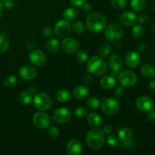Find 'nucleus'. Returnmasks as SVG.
<instances>
[{"label":"nucleus","mask_w":155,"mask_h":155,"mask_svg":"<svg viewBox=\"0 0 155 155\" xmlns=\"http://www.w3.org/2000/svg\"><path fill=\"white\" fill-rule=\"evenodd\" d=\"M106 22L105 17L99 12H92L89 14L86 20L88 30L94 33L101 32L105 27Z\"/></svg>","instance_id":"1"},{"label":"nucleus","mask_w":155,"mask_h":155,"mask_svg":"<svg viewBox=\"0 0 155 155\" xmlns=\"http://www.w3.org/2000/svg\"><path fill=\"white\" fill-rule=\"evenodd\" d=\"M86 139L89 148L93 150H98L104 145L105 137L104 132L97 127L88 132Z\"/></svg>","instance_id":"2"},{"label":"nucleus","mask_w":155,"mask_h":155,"mask_svg":"<svg viewBox=\"0 0 155 155\" xmlns=\"http://www.w3.org/2000/svg\"><path fill=\"white\" fill-rule=\"evenodd\" d=\"M86 69L92 75H103L107 72V62L100 56H93L88 61Z\"/></svg>","instance_id":"3"},{"label":"nucleus","mask_w":155,"mask_h":155,"mask_svg":"<svg viewBox=\"0 0 155 155\" xmlns=\"http://www.w3.org/2000/svg\"><path fill=\"white\" fill-rule=\"evenodd\" d=\"M33 103L35 108L40 111H45L52 105V99L48 94L41 92L35 95L33 98Z\"/></svg>","instance_id":"4"},{"label":"nucleus","mask_w":155,"mask_h":155,"mask_svg":"<svg viewBox=\"0 0 155 155\" xmlns=\"http://www.w3.org/2000/svg\"><path fill=\"white\" fill-rule=\"evenodd\" d=\"M124 28L120 24L114 23L106 27L104 30V36L110 42H117L124 36Z\"/></svg>","instance_id":"5"},{"label":"nucleus","mask_w":155,"mask_h":155,"mask_svg":"<svg viewBox=\"0 0 155 155\" xmlns=\"http://www.w3.org/2000/svg\"><path fill=\"white\" fill-rule=\"evenodd\" d=\"M138 77L136 73L132 71H124L118 75V82L122 86L131 87L137 83Z\"/></svg>","instance_id":"6"},{"label":"nucleus","mask_w":155,"mask_h":155,"mask_svg":"<svg viewBox=\"0 0 155 155\" xmlns=\"http://www.w3.org/2000/svg\"><path fill=\"white\" fill-rule=\"evenodd\" d=\"M100 105L103 112L107 115L115 114L120 108V104L119 101L113 98H104L102 100Z\"/></svg>","instance_id":"7"},{"label":"nucleus","mask_w":155,"mask_h":155,"mask_svg":"<svg viewBox=\"0 0 155 155\" xmlns=\"http://www.w3.org/2000/svg\"><path fill=\"white\" fill-rule=\"evenodd\" d=\"M51 118L48 114L43 111L36 113L33 117V124L36 128L45 129L50 125Z\"/></svg>","instance_id":"8"},{"label":"nucleus","mask_w":155,"mask_h":155,"mask_svg":"<svg viewBox=\"0 0 155 155\" xmlns=\"http://www.w3.org/2000/svg\"><path fill=\"white\" fill-rule=\"evenodd\" d=\"M52 118L56 124H64L71 120V113L68 108L59 107L53 112Z\"/></svg>","instance_id":"9"},{"label":"nucleus","mask_w":155,"mask_h":155,"mask_svg":"<svg viewBox=\"0 0 155 155\" xmlns=\"http://www.w3.org/2000/svg\"><path fill=\"white\" fill-rule=\"evenodd\" d=\"M71 30V25L67 20H60L54 26V34L60 38L66 37L70 34Z\"/></svg>","instance_id":"10"},{"label":"nucleus","mask_w":155,"mask_h":155,"mask_svg":"<svg viewBox=\"0 0 155 155\" xmlns=\"http://www.w3.org/2000/svg\"><path fill=\"white\" fill-rule=\"evenodd\" d=\"M62 49L68 54H73L77 52L80 48V43L75 39L71 37L65 38L61 43Z\"/></svg>","instance_id":"11"},{"label":"nucleus","mask_w":155,"mask_h":155,"mask_svg":"<svg viewBox=\"0 0 155 155\" xmlns=\"http://www.w3.org/2000/svg\"><path fill=\"white\" fill-rule=\"evenodd\" d=\"M30 61L35 66L42 67L46 63V56L41 50L35 49L30 52Z\"/></svg>","instance_id":"12"},{"label":"nucleus","mask_w":155,"mask_h":155,"mask_svg":"<svg viewBox=\"0 0 155 155\" xmlns=\"http://www.w3.org/2000/svg\"><path fill=\"white\" fill-rule=\"evenodd\" d=\"M136 107L140 111L147 112L153 108V107H154V101L149 97H139L136 101Z\"/></svg>","instance_id":"13"},{"label":"nucleus","mask_w":155,"mask_h":155,"mask_svg":"<svg viewBox=\"0 0 155 155\" xmlns=\"http://www.w3.org/2000/svg\"><path fill=\"white\" fill-rule=\"evenodd\" d=\"M18 74H19V77L22 80L30 81L36 77V71L33 67L30 65H24L20 68Z\"/></svg>","instance_id":"14"},{"label":"nucleus","mask_w":155,"mask_h":155,"mask_svg":"<svg viewBox=\"0 0 155 155\" xmlns=\"http://www.w3.org/2000/svg\"><path fill=\"white\" fill-rule=\"evenodd\" d=\"M119 21L125 27H132L137 22V16L132 12H126L120 16Z\"/></svg>","instance_id":"15"},{"label":"nucleus","mask_w":155,"mask_h":155,"mask_svg":"<svg viewBox=\"0 0 155 155\" xmlns=\"http://www.w3.org/2000/svg\"><path fill=\"white\" fill-rule=\"evenodd\" d=\"M67 152L69 155H80L83 152V145L80 141L73 139L67 145Z\"/></svg>","instance_id":"16"},{"label":"nucleus","mask_w":155,"mask_h":155,"mask_svg":"<svg viewBox=\"0 0 155 155\" xmlns=\"http://www.w3.org/2000/svg\"><path fill=\"white\" fill-rule=\"evenodd\" d=\"M125 61L127 66L132 68H137L141 62V57L138 52L131 51L127 53L125 58Z\"/></svg>","instance_id":"17"},{"label":"nucleus","mask_w":155,"mask_h":155,"mask_svg":"<svg viewBox=\"0 0 155 155\" xmlns=\"http://www.w3.org/2000/svg\"><path fill=\"white\" fill-rule=\"evenodd\" d=\"M108 64L113 72H119L124 67V62L120 55L116 54H111L108 58Z\"/></svg>","instance_id":"18"},{"label":"nucleus","mask_w":155,"mask_h":155,"mask_svg":"<svg viewBox=\"0 0 155 155\" xmlns=\"http://www.w3.org/2000/svg\"><path fill=\"white\" fill-rule=\"evenodd\" d=\"M89 95V89L86 86H76L73 90V95L76 99L83 100Z\"/></svg>","instance_id":"19"},{"label":"nucleus","mask_w":155,"mask_h":155,"mask_svg":"<svg viewBox=\"0 0 155 155\" xmlns=\"http://www.w3.org/2000/svg\"><path fill=\"white\" fill-rule=\"evenodd\" d=\"M87 123L90 127H94V128L99 127L102 124L101 117L98 114L92 112L87 115Z\"/></svg>","instance_id":"20"},{"label":"nucleus","mask_w":155,"mask_h":155,"mask_svg":"<svg viewBox=\"0 0 155 155\" xmlns=\"http://www.w3.org/2000/svg\"><path fill=\"white\" fill-rule=\"evenodd\" d=\"M100 84L104 89H112L116 86L117 81L112 76H104L100 80Z\"/></svg>","instance_id":"21"},{"label":"nucleus","mask_w":155,"mask_h":155,"mask_svg":"<svg viewBox=\"0 0 155 155\" xmlns=\"http://www.w3.org/2000/svg\"><path fill=\"white\" fill-rule=\"evenodd\" d=\"M141 73L145 78H154L155 77V68L150 64H145L141 68Z\"/></svg>","instance_id":"22"},{"label":"nucleus","mask_w":155,"mask_h":155,"mask_svg":"<svg viewBox=\"0 0 155 155\" xmlns=\"http://www.w3.org/2000/svg\"><path fill=\"white\" fill-rule=\"evenodd\" d=\"M55 98L58 101L61 103L67 102L71 98V93L66 89H61L56 92Z\"/></svg>","instance_id":"23"},{"label":"nucleus","mask_w":155,"mask_h":155,"mask_svg":"<svg viewBox=\"0 0 155 155\" xmlns=\"http://www.w3.org/2000/svg\"><path fill=\"white\" fill-rule=\"evenodd\" d=\"M9 43H10V41L7 34L0 31V54H2L7 51Z\"/></svg>","instance_id":"24"},{"label":"nucleus","mask_w":155,"mask_h":155,"mask_svg":"<svg viewBox=\"0 0 155 155\" xmlns=\"http://www.w3.org/2000/svg\"><path fill=\"white\" fill-rule=\"evenodd\" d=\"M133 130L131 129L125 127V128H123L119 130L117 136L120 140H121L122 142H125V141H128L131 139L132 137H133Z\"/></svg>","instance_id":"25"},{"label":"nucleus","mask_w":155,"mask_h":155,"mask_svg":"<svg viewBox=\"0 0 155 155\" xmlns=\"http://www.w3.org/2000/svg\"><path fill=\"white\" fill-rule=\"evenodd\" d=\"M79 15V12L75 8L70 7L65 9L63 12V17L67 21H72L74 20Z\"/></svg>","instance_id":"26"},{"label":"nucleus","mask_w":155,"mask_h":155,"mask_svg":"<svg viewBox=\"0 0 155 155\" xmlns=\"http://www.w3.org/2000/svg\"><path fill=\"white\" fill-rule=\"evenodd\" d=\"M46 49L51 54H55L59 49V42L57 39H51L46 43Z\"/></svg>","instance_id":"27"},{"label":"nucleus","mask_w":155,"mask_h":155,"mask_svg":"<svg viewBox=\"0 0 155 155\" xmlns=\"http://www.w3.org/2000/svg\"><path fill=\"white\" fill-rule=\"evenodd\" d=\"M111 51V46L107 42H104V43L101 44L98 48V54L101 57H105L107 56Z\"/></svg>","instance_id":"28"},{"label":"nucleus","mask_w":155,"mask_h":155,"mask_svg":"<svg viewBox=\"0 0 155 155\" xmlns=\"http://www.w3.org/2000/svg\"><path fill=\"white\" fill-rule=\"evenodd\" d=\"M145 33V27L142 24H136L132 29V34L136 38H141Z\"/></svg>","instance_id":"29"},{"label":"nucleus","mask_w":155,"mask_h":155,"mask_svg":"<svg viewBox=\"0 0 155 155\" xmlns=\"http://www.w3.org/2000/svg\"><path fill=\"white\" fill-rule=\"evenodd\" d=\"M19 101L23 104H29L33 101V97L29 92H22L18 97Z\"/></svg>","instance_id":"30"},{"label":"nucleus","mask_w":155,"mask_h":155,"mask_svg":"<svg viewBox=\"0 0 155 155\" xmlns=\"http://www.w3.org/2000/svg\"><path fill=\"white\" fill-rule=\"evenodd\" d=\"M131 7L136 12H142L145 8V0H131Z\"/></svg>","instance_id":"31"},{"label":"nucleus","mask_w":155,"mask_h":155,"mask_svg":"<svg viewBox=\"0 0 155 155\" xmlns=\"http://www.w3.org/2000/svg\"><path fill=\"white\" fill-rule=\"evenodd\" d=\"M100 100L95 97H91L86 101V105L91 110H96L100 107Z\"/></svg>","instance_id":"32"},{"label":"nucleus","mask_w":155,"mask_h":155,"mask_svg":"<svg viewBox=\"0 0 155 155\" xmlns=\"http://www.w3.org/2000/svg\"><path fill=\"white\" fill-rule=\"evenodd\" d=\"M112 7L116 10H123L127 6V0H110Z\"/></svg>","instance_id":"33"},{"label":"nucleus","mask_w":155,"mask_h":155,"mask_svg":"<svg viewBox=\"0 0 155 155\" xmlns=\"http://www.w3.org/2000/svg\"><path fill=\"white\" fill-rule=\"evenodd\" d=\"M4 86L7 88H12L15 86L17 83V78L14 75H8L4 79Z\"/></svg>","instance_id":"34"},{"label":"nucleus","mask_w":155,"mask_h":155,"mask_svg":"<svg viewBox=\"0 0 155 155\" xmlns=\"http://www.w3.org/2000/svg\"><path fill=\"white\" fill-rule=\"evenodd\" d=\"M107 142L110 146L114 147V148H116L118 147L120 145V139L118 138L117 136L114 134L109 135L107 137Z\"/></svg>","instance_id":"35"},{"label":"nucleus","mask_w":155,"mask_h":155,"mask_svg":"<svg viewBox=\"0 0 155 155\" xmlns=\"http://www.w3.org/2000/svg\"><path fill=\"white\" fill-rule=\"evenodd\" d=\"M72 28L75 33H79V34L84 33L85 30H86V29H85L84 24H83L80 21H74L72 24Z\"/></svg>","instance_id":"36"},{"label":"nucleus","mask_w":155,"mask_h":155,"mask_svg":"<svg viewBox=\"0 0 155 155\" xmlns=\"http://www.w3.org/2000/svg\"><path fill=\"white\" fill-rule=\"evenodd\" d=\"M74 115L77 117L79 118H84L88 115V110L86 107H83V106H80V107H77L74 110Z\"/></svg>","instance_id":"37"},{"label":"nucleus","mask_w":155,"mask_h":155,"mask_svg":"<svg viewBox=\"0 0 155 155\" xmlns=\"http://www.w3.org/2000/svg\"><path fill=\"white\" fill-rule=\"evenodd\" d=\"M76 58H77V60L79 62H80V63H84V62H86L88 60V54L86 52V51H85V50H80V51H77Z\"/></svg>","instance_id":"38"},{"label":"nucleus","mask_w":155,"mask_h":155,"mask_svg":"<svg viewBox=\"0 0 155 155\" xmlns=\"http://www.w3.org/2000/svg\"><path fill=\"white\" fill-rule=\"evenodd\" d=\"M47 134L53 139H56L59 136V130L57 127H51L48 129L47 130Z\"/></svg>","instance_id":"39"},{"label":"nucleus","mask_w":155,"mask_h":155,"mask_svg":"<svg viewBox=\"0 0 155 155\" xmlns=\"http://www.w3.org/2000/svg\"><path fill=\"white\" fill-rule=\"evenodd\" d=\"M149 21V17L148 16L145 14H142V15H140L137 18V21L139 23H140L141 24H147Z\"/></svg>","instance_id":"40"},{"label":"nucleus","mask_w":155,"mask_h":155,"mask_svg":"<svg viewBox=\"0 0 155 155\" xmlns=\"http://www.w3.org/2000/svg\"><path fill=\"white\" fill-rule=\"evenodd\" d=\"M42 35H43L45 37H49V36H51V35H52L53 30L52 29H51V27H48V26H46V27H45L43 29H42Z\"/></svg>","instance_id":"41"},{"label":"nucleus","mask_w":155,"mask_h":155,"mask_svg":"<svg viewBox=\"0 0 155 155\" xmlns=\"http://www.w3.org/2000/svg\"><path fill=\"white\" fill-rule=\"evenodd\" d=\"M92 81H93V78L92 77V74H85L84 77H83V82L86 85L92 84Z\"/></svg>","instance_id":"42"},{"label":"nucleus","mask_w":155,"mask_h":155,"mask_svg":"<svg viewBox=\"0 0 155 155\" xmlns=\"http://www.w3.org/2000/svg\"><path fill=\"white\" fill-rule=\"evenodd\" d=\"M147 112H148L146 114L147 120L149 121H155V109L152 108Z\"/></svg>","instance_id":"43"},{"label":"nucleus","mask_w":155,"mask_h":155,"mask_svg":"<svg viewBox=\"0 0 155 155\" xmlns=\"http://www.w3.org/2000/svg\"><path fill=\"white\" fill-rule=\"evenodd\" d=\"M124 93H125V90L123 87H118L115 90V96L117 98H121V97L124 96Z\"/></svg>","instance_id":"44"},{"label":"nucleus","mask_w":155,"mask_h":155,"mask_svg":"<svg viewBox=\"0 0 155 155\" xmlns=\"http://www.w3.org/2000/svg\"><path fill=\"white\" fill-rule=\"evenodd\" d=\"M82 8L85 13H90L92 10V6L89 3H84L82 5Z\"/></svg>","instance_id":"45"},{"label":"nucleus","mask_w":155,"mask_h":155,"mask_svg":"<svg viewBox=\"0 0 155 155\" xmlns=\"http://www.w3.org/2000/svg\"><path fill=\"white\" fill-rule=\"evenodd\" d=\"M71 4L76 7H80L85 3L86 0H70Z\"/></svg>","instance_id":"46"},{"label":"nucleus","mask_w":155,"mask_h":155,"mask_svg":"<svg viewBox=\"0 0 155 155\" xmlns=\"http://www.w3.org/2000/svg\"><path fill=\"white\" fill-rule=\"evenodd\" d=\"M134 145V141L133 139H130L128 141H125V142H123V145H124V148H130L133 146Z\"/></svg>","instance_id":"47"},{"label":"nucleus","mask_w":155,"mask_h":155,"mask_svg":"<svg viewBox=\"0 0 155 155\" xmlns=\"http://www.w3.org/2000/svg\"><path fill=\"white\" fill-rule=\"evenodd\" d=\"M102 131L104 132V134L109 135L111 133V132L113 131V127L110 125H105L104 127H103Z\"/></svg>","instance_id":"48"},{"label":"nucleus","mask_w":155,"mask_h":155,"mask_svg":"<svg viewBox=\"0 0 155 155\" xmlns=\"http://www.w3.org/2000/svg\"><path fill=\"white\" fill-rule=\"evenodd\" d=\"M136 49L139 52H143L145 49H146V45L144 42H140V43L138 44L137 47H136Z\"/></svg>","instance_id":"49"},{"label":"nucleus","mask_w":155,"mask_h":155,"mask_svg":"<svg viewBox=\"0 0 155 155\" xmlns=\"http://www.w3.org/2000/svg\"><path fill=\"white\" fill-rule=\"evenodd\" d=\"M3 3H4L5 6L8 8H10L13 7V2L12 0H3Z\"/></svg>","instance_id":"50"},{"label":"nucleus","mask_w":155,"mask_h":155,"mask_svg":"<svg viewBox=\"0 0 155 155\" xmlns=\"http://www.w3.org/2000/svg\"><path fill=\"white\" fill-rule=\"evenodd\" d=\"M149 88L151 91L155 92V80H153L152 81L150 82L149 83Z\"/></svg>","instance_id":"51"},{"label":"nucleus","mask_w":155,"mask_h":155,"mask_svg":"<svg viewBox=\"0 0 155 155\" xmlns=\"http://www.w3.org/2000/svg\"><path fill=\"white\" fill-rule=\"evenodd\" d=\"M2 2L0 1V19H1L2 18Z\"/></svg>","instance_id":"52"},{"label":"nucleus","mask_w":155,"mask_h":155,"mask_svg":"<svg viewBox=\"0 0 155 155\" xmlns=\"http://www.w3.org/2000/svg\"><path fill=\"white\" fill-rule=\"evenodd\" d=\"M152 31H153V33L155 34V21L153 23V24H152Z\"/></svg>","instance_id":"53"},{"label":"nucleus","mask_w":155,"mask_h":155,"mask_svg":"<svg viewBox=\"0 0 155 155\" xmlns=\"http://www.w3.org/2000/svg\"><path fill=\"white\" fill-rule=\"evenodd\" d=\"M154 12H155V4H154Z\"/></svg>","instance_id":"54"},{"label":"nucleus","mask_w":155,"mask_h":155,"mask_svg":"<svg viewBox=\"0 0 155 155\" xmlns=\"http://www.w3.org/2000/svg\"><path fill=\"white\" fill-rule=\"evenodd\" d=\"M151 1H153V0H151Z\"/></svg>","instance_id":"55"}]
</instances>
